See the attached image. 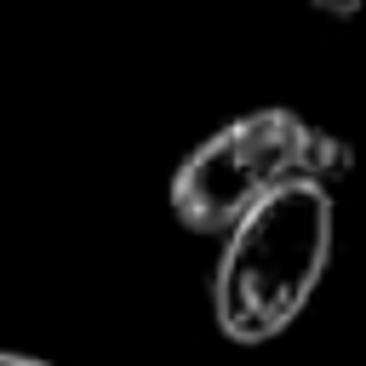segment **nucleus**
<instances>
[{
  "label": "nucleus",
  "instance_id": "f257e3e1",
  "mask_svg": "<svg viewBox=\"0 0 366 366\" xmlns=\"http://www.w3.org/2000/svg\"><path fill=\"white\" fill-rule=\"evenodd\" d=\"M332 263V194L315 177L274 183L223 240L212 320L229 343H274Z\"/></svg>",
  "mask_w": 366,
  "mask_h": 366
},
{
  "label": "nucleus",
  "instance_id": "f03ea898",
  "mask_svg": "<svg viewBox=\"0 0 366 366\" xmlns=\"http://www.w3.org/2000/svg\"><path fill=\"white\" fill-rule=\"evenodd\" d=\"M309 132L292 109H252L212 132L172 172V217L189 234H229L274 183L303 177Z\"/></svg>",
  "mask_w": 366,
  "mask_h": 366
},
{
  "label": "nucleus",
  "instance_id": "7ed1b4c3",
  "mask_svg": "<svg viewBox=\"0 0 366 366\" xmlns=\"http://www.w3.org/2000/svg\"><path fill=\"white\" fill-rule=\"evenodd\" d=\"M343 172H349V143H337V137H326V132H309V160H303V177L332 183V177H343Z\"/></svg>",
  "mask_w": 366,
  "mask_h": 366
},
{
  "label": "nucleus",
  "instance_id": "20e7f679",
  "mask_svg": "<svg viewBox=\"0 0 366 366\" xmlns=\"http://www.w3.org/2000/svg\"><path fill=\"white\" fill-rule=\"evenodd\" d=\"M309 6H320V11H332V17H355L366 0H309Z\"/></svg>",
  "mask_w": 366,
  "mask_h": 366
},
{
  "label": "nucleus",
  "instance_id": "39448f33",
  "mask_svg": "<svg viewBox=\"0 0 366 366\" xmlns=\"http://www.w3.org/2000/svg\"><path fill=\"white\" fill-rule=\"evenodd\" d=\"M0 366H51V360H34V355H11V349H0Z\"/></svg>",
  "mask_w": 366,
  "mask_h": 366
}]
</instances>
